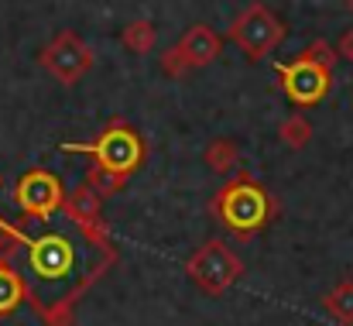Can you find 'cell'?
Here are the masks:
<instances>
[{
    "label": "cell",
    "mask_w": 353,
    "mask_h": 326,
    "mask_svg": "<svg viewBox=\"0 0 353 326\" xmlns=\"http://www.w3.org/2000/svg\"><path fill=\"white\" fill-rule=\"evenodd\" d=\"M158 62H161V73H165V76H172V79H179V76H185V73H189V62H185V55H182L175 45H172L168 52H161V55H158Z\"/></svg>",
    "instance_id": "e0dca14e"
},
{
    "label": "cell",
    "mask_w": 353,
    "mask_h": 326,
    "mask_svg": "<svg viewBox=\"0 0 353 326\" xmlns=\"http://www.w3.org/2000/svg\"><path fill=\"white\" fill-rule=\"evenodd\" d=\"M62 200H65V189H62L59 175L48 169H28L14 186L17 210L31 220H52L62 210Z\"/></svg>",
    "instance_id": "52a82bcc"
},
{
    "label": "cell",
    "mask_w": 353,
    "mask_h": 326,
    "mask_svg": "<svg viewBox=\"0 0 353 326\" xmlns=\"http://www.w3.org/2000/svg\"><path fill=\"white\" fill-rule=\"evenodd\" d=\"M21 299H24V282H21V275H17L7 261H0V313L17 309Z\"/></svg>",
    "instance_id": "9a60e30c"
},
{
    "label": "cell",
    "mask_w": 353,
    "mask_h": 326,
    "mask_svg": "<svg viewBox=\"0 0 353 326\" xmlns=\"http://www.w3.org/2000/svg\"><path fill=\"white\" fill-rule=\"evenodd\" d=\"M323 306H326V313H330L333 320H340L343 326H350L353 323V282L350 278L336 282V285L326 292Z\"/></svg>",
    "instance_id": "4fadbf2b"
},
{
    "label": "cell",
    "mask_w": 353,
    "mask_h": 326,
    "mask_svg": "<svg viewBox=\"0 0 353 326\" xmlns=\"http://www.w3.org/2000/svg\"><path fill=\"white\" fill-rule=\"evenodd\" d=\"M41 66H45L62 86H76V83L93 69V48H90L76 31H59V35L41 48Z\"/></svg>",
    "instance_id": "ba28073f"
},
{
    "label": "cell",
    "mask_w": 353,
    "mask_h": 326,
    "mask_svg": "<svg viewBox=\"0 0 353 326\" xmlns=\"http://www.w3.org/2000/svg\"><path fill=\"white\" fill-rule=\"evenodd\" d=\"M347 10H350V14H353V0H347Z\"/></svg>",
    "instance_id": "d6986e66"
},
{
    "label": "cell",
    "mask_w": 353,
    "mask_h": 326,
    "mask_svg": "<svg viewBox=\"0 0 353 326\" xmlns=\"http://www.w3.org/2000/svg\"><path fill=\"white\" fill-rule=\"evenodd\" d=\"M333 66H336V48L323 38L309 41L292 62H278V86L295 107H316L330 97L333 90Z\"/></svg>",
    "instance_id": "3957f363"
},
{
    "label": "cell",
    "mask_w": 353,
    "mask_h": 326,
    "mask_svg": "<svg viewBox=\"0 0 353 326\" xmlns=\"http://www.w3.org/2000/svg\"><path fill=\"white\" fill-rule=\"evenodd\" d=\"M336 59L353 62V28H347V31L340 35V41H336Z\"/></svg>",
    "instance_id": "ac0fdd59"
},
{
    "label": "cell",
    "mask_w": 353,
    "mask_h": 326,
    "mask_svg": "<svg viewBox=\"0 0 353 326\" xmlns=\"http://www.w3.org/2000/svg\"><path fill=\"white\" fill-rule=\"evenodd\" d=\"M62 213H65V220H72L79 230L97 233V237H107V223H103V196H100L97 189H90L86 182L76 186L72 193H65V200H62Z\"/></svg>",
    "instance_id": "9c48e42d"
},
{
    "label": "cell",
    "mask_w": 353,
    "mask_h": 326,
    "mask_svg": "<svg viewBox=\"0 0 353 326\" xmlns=\"http://www.w3.org/2000/svg\"><path fill=\"white\" fill-rule=\"evenodd\" d=\"M123 182H127V179H120V175H114V172H103V169H97V165L86 169V186L97 189L103 200H107V196H117L120 189H123Z\"/></svg>",
    "instance_id": "2e32d148"
},
{
    "label": "cell",
    "mask_w": 353,
    "mask_h": 326,
    "mask_svg": "<svg viewBox=\"0 0 353 326\" xmlns=\"http://www.w3.org/2000/svg\"><path fill=\"white\" fill-rule=\"evenodd\" d=\"M62 151L65 155H90L97 169L114 172L120 179H130L148 158V144H144L141 131L123 117H114L93 141H65Z\"/></svg>",
    "instance_id": "277c9868"
},
{
    "label": "cell",
    "mask_w": 353,
    "mask_h": 326,
    "mask_svg": "<svg viewBox=\"0 0 353 326\" xmlns=\"http://www.w3.org/2000/svg\"><path fill=\"white\" fill-rule=\"evenodd\" d=\"M175 48L185 55L189 69H203V66H210V62L220 59V52H223V38H220L210 24H192V28L179 38Z\"/></svg>",
    "instance_id": "30bf717a"
},
{
    "label": "cell",
    "mask_w": 353,
    "mask_h": 326,
    "mask_svg": "<svg viewBox=\"0 0 353 326\" xmlns=\"http://www.w3.org/2000/svg\"><path fill=\"white\" fill-rule=\"evenodd\" d=\"M285 31H288L285 21H281L271 7H264V3H250L234 24H230L227 38L234 41L250 62H261V59H268V55L285 41Z\"/></svg>",
    "instance_id": "5b68a950"
},
{
    "label": "cell",
    "mask_w": 353,
    "mask_h": 326,
    "mask_svg": "<svg viewBox=\"0 0 353 326\" xmlns=\"http://www.w3.org/2000/svg\"><path fill=\"white\" fill-rule=\"evenodd\" d=\"M203 162H206V169L227 175V172H234L236 169L240 151H236V144L230 141V137H213V141L206 144V151H203Z\"/></svg>",
    "instance_id": "7c38bea8"
},
{
    "label": "cell",
    "mask_w": 353,
    "mask_h": 326,
    "mask_svg": "<svg viewBox=\"0 0 353 326\" xmlns=\"http://www.w3.org/2000/svg\"><path fill=\"white\" fill-rule=\"evenodd\" d=\"M278 137H281V144L285 148H292V151H302L309 141H312V124H309V117L305 113H288L285 120H281V127H278Z\"/></svg>",
    "instance_id": "5bb4252c"
},
{
    "label": "cell",
    "mask_w": 353,
    "mask_h": 326,
    "mask_svg": "<svg viewBox=\"0 0 353 326\" xmlns=\"http://www.w3.org/2000/svg\"><path fill=\"white\" fill-rule=\"evenodd\" d=\"M154 41H158V28L151 21H144V17L123 24V31H120V45L130 48L134 55H148L154 48Z\"/></svg>",
    "instance_id": "8fae6325"
},
{
    "label": "cell",
    "mask_w": 353,
    "mask_h": 326,
    "mask_svg": "<svg viewBox=\"0 0 353 326\" xmlns=\"http://www.w3.org/2000/svg\"><path fill=\"white\" fill-rule=\"evenodd\" d=\"M21 282L31 306L52 326H69L72 306L117 258L110 237L79 230L72 220L48 227L34 237L21 230Z\"/></svg>",
    "instance_id": "6da1fadb"
},
{
    "label": "cell",
    "mask_w": 353,
    "mask_h": 326,
    "mask_svg": "<svg viewBox=\"0 0 353 326\" xmlns=\"http://www.w3.org/2000/svg\"><path fill=\"white\" fill-rule=\"evenodd\" d=\"M185 275L210 296H223L236 278L243 275V261L223 240H206L189 261H185Z\"/></svg>",
    "instance_id": "8992f818"
},
{
    "label": "cell",
    "mask_w": 353,
    "mask_h": 326,
    "mask_svg": "<svg viewBox=\"0 0 353 326\" xmlns=\"http://www.w3.org/2000/svg\"><path fill=\"white\" fill-rule=\"evenodd\" d=\"M210 210L220 217V223L227 230H234L236 237L247 240L274 220L278 203L271 200V193L250 172H240V175H234L230 182H223L216 189V196L210 200Z\"/></svg>",
    "instance_id": "7a4b0ae2"
}]
</instances>
